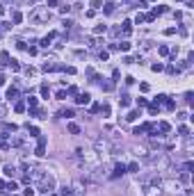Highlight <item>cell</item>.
I'll return each instance as SVG.
<instances>
[{
	"label": "cell",
	"mask_w": 194,
	"mask_h": 196,
	"mask_svg": "<svg viewBox=\"0 0 194 196\" xmlns=\"http://www.w3.org/2000/svg\"><path fill=\"white\" fill-rule=\"evenodd\" d=\"M28 132H30V137H39V128H34L30 123H28Z\"/></svg>",
	"instance_id": "19"
},
{
	"label": "cell",
	"mask_w": 194,
	"mask_h": 196,
	"mask_svg": "<svg viewBox=\"0 0 194 196\" xmlns=\"http://www.w3.org/2000/svg\"><path fill=\"white\" fill-rule=\"evenodd\" d=\"M34 73H37V71H34V68H32V66H28V68H25V75H28V78H32V75H34Z\"/></svg>",
	"instance_id": "31"
},
{
	"label": "cell",
	"mask_w": 194,
	"mask_h": 196,
	"mask_svg": "<svg viewBox=\"0 0 194 196\" xmlns=\"http://www.w3.org/2000/svg\"><path fill=\"white\" fill-rule=\"evenodd\" d=\"M14 173H16V169H14V166H9V164H7V166H5V176H14Z\"/></svg>",
	"instance_id": "24"
},
{
	"label": "cell",
	"mask_w": 194,
	"mask_h": 196,
	"mask_svg": "<svg viewBox=\"0 0 194 196\" xmlns=\"http://www.w3.org/2000/svg\"><path fill=\"white\" fill-rule=\"evenodd\" d=\"M183 196H192V192H190V189H187V192H185V194H183Z\"/></svg>",
	"instance_id": "44"
},
{
	"label": "cell",
	"mask_w": 194,
	"mask_h": 196,
	"mask_svg": "<svg viewBox=\"0 0 194 196\" xmlns=\"http://www.w3.org/2000/svg\"><path fill=\"white\" fill-rule=\"evenodd\" d=\"M28 105H30V109H37V105H39V100H37L34 96H30V98H28Z\"/></svg>",
	"instance_id": "16"
},
{
	"label": "cell",
	"mask_w": 194,
	"mask_h": 196,
	"mask_svg": "<svg viewBox=\"0 0 194 196\" xmlns=\"http://www.w3.org/2000/svg\"><path fill=\"white\" fill-rule=\"evenodd\" d=\"M164 105H167V109H176V103H174V100H169V98L164 100Z\"/></svg>",
	"instance_id": "28"
},
{
	"label": "cell",
	"mask_w": 194,
	"mask_h": 196,
	"mask_svg": "<svg viewBox=\"0 0 194 196\" xmlns=\"http://www.w3.org/2000/svg\"><path fill=\"white\" fill-rule=\"evenodd\" d=\"M192 169H194V162H192V160H187V162L183 164V173H190Z\"/></svg>",
	"instance_id": "13"
},
{
	"label": "cell",
	"mask_w": 194,
	"mask_h": 196,
	"mask_svg": "<svg viewBox=\"0 0 194 196\" xmlns=\"http://www.w3.org/2000/svg\"><path fill=\"white\" fill-rule=\"evenodd\" d=\"M158 130H160L162 134H164V132H169V130H171V126H169V123H164V121H162L160 126H158Z\"/></svg>",
	"instance_id": "17"
},
{
	"label": "cell",
	"mask_w": 194,
	"mask_h": 196,
	"mask_svg": "<svg viewBox=\"0 0 194 196\" xmlns=\"http://www.w3.org/2000/svg\"><path fill=\"white\" fill-rule=\"evenodd\" d=\"M105 30H107L105 25H96V30H94V32H96V34H103V32H105Z\"/></svg>",
	"instance_id": "32"
},
{
	"label": "cell",
	"mask_w": 194,
	"mask_h": 196,
	"mask_svg": "<svg viewBox=\"0 0 194 196\" xmlns=\"http://www.w3.org/2000/svg\"><path fill=\"white\" fill-rule=\"evenodd\" d=\"M164 100H167V96H164V94H160V96L155 98V103H164Z\"/></svg>",
	"instance_id": "40"
},
{
	"label": "cell",
	"mask_w": 194,
	"mask_h": 196,
	"mask_svg": "<svg viewBox=\"0 0 194 196\" xmlns=\"http://www.w3.org/2000/svg\"><path fill=\"white\" fill-rule=\"evenodd\" d=\"M23 196H34V189H32V187H28V189H25V194H23Z\"/></svg>",
	"instance_id": "41"
},
{
	"label": "cell",
	"mask_w": 194,
	"mask_h": 196,
	"mask_svg": "<svg viewBox=\"0 0 194 196\" xmlns=\"http://www.w3.org/2000/svg\"><path fill=\"white\" fill-rule=\"evenodd\" d=\"M178 132H180L183 137H190V128H187V126H180V128H178Z\"/></svg>",
	"instance_id": "23"
},
{
	"label": "cell",
	"mask_w": 194,
	"mask_h": 196,
	"mask_svg": "<svg viewBox=\"0 0 194 196\" xmlns=\"http://www.w3.org/2000/svg\"><path fill=\"white\" fill-rule=\"evenodd\" d=\"M119 105H121V107H128V105H130V96H126V94H123V96L119 98Z\"/></svg>",
	"instance_id": "14"
},
{
	"label": "cell",
	"mask_w": 194,
	"mask_h": 196,
	"mask_svg": "<svg viewBox=\"0 0 194 196\" xmlns=\"http://www.w3.org/2000/svg\"><path fill=\"white\" fill-rule=\"evenodd\" d=\"M132 155H137V157H146L149 153H146L144 146H135V148H132Z\"/></svg>",
	"instance_id": "9"
},
{
	"label": "cell",
	"mask_w": 194,
	"mask_h": 196,
	"mask_svg": "<svg viewBox=\"0 0 194 196\" xmlns=\"http://www.w3.org/2000/svg\"><path fill=\"white\" fill-rule=\"evenodd\" d=\"M48 94H50V91H48V87L43 84V87H41V96H43V98H48Z\"/></svg>",
	"instance_id": "35"
},
{
	"label": "cell",
	"mask_w": 194,
	"mask_h": 196,
	"mask_svg": "<svg viewBox=\"0 0 194 196\" xmlns=\"http://www.w3.org/2000/svg\"><path fill=\"white\" fill-rule=\"evenodd\" d=\"M53 39H55V32H50V34H46L41 41H39V46H43V48H48L50 43H53Z\"/></svg>",
	"instance_id": "6"
},
{
	"label": "cell",
	"mask_w": 194,
	"mask_h": 196,
	"mask_svg": "<svg viewBox=\"0 0 194 196\" xmlns=\"http://www.w3.org/2000/svg\"><path fill=\"white\" fill-rule=\"evenodd\" d=\"M30 21H32V23H37V25L48 23V21H50V11H48L46 7H37V9H32V11H30Z\"/></svg>",
	"instance_id": "2"
},
{
	"label": "cell",
	"mask_w": 194,
	"mask_h": 196,
	"mask_svg": "<svg viewBox=\"0 0 194 196\" xmlns=\"http://www.w3.org/2000/svg\"><path fill=\"white\" fill-rule=\"evenodd\" d=\"M62 25H64V30H69V28H73V23H71L69 18H66V21H64V23H62Z\"/></svg>",
	"instance_id": "38"
},
{
	"label": "cell",
	"mask_w": 194,
	"mask_h": 196,
	"mask_svg": "<svg viewBox=\"0 0 194 196\" xmlns=\"http://www.w3.org/2000/svg\"><path fill=\"white\" fill-rule=\"evenodd\" d=\"M112 11H114V5L107 2V5H105V14H112Z\"/></svg>",
	"instance_id": "30"
},
{
	"label": "cell",
	"mask_w": 194,
	"mask_h": 196,
	"mask_svg": "<svg viewBox=\"0 0 194 196\" xmlns=\"http://www.w3.org/2000/svg\"><path fill=\"white\" fill-rule=\"evenodd\" d=\"M2 84H5V75L0 73V87H2Z\"/></svg>",
	"instance_id": "43"
},
{
	"label": "cell",
	"mask_w": 194,
	"mask_h": 196,
	"mask_svg": "<svg viewBox=\"0 0 194 196\" xmlns=\"http://www.w3.org/2000/svg\"><path fill=\"white\" fill-rule=\"evenodd\" d=\"M162 185H164V187H169V192H178V189H180V185H178L176 180H164Z\"/></svg>",
	"instance_id": "7"
},
{
	"label": "cell",
	"mask_w": 194,
	"mask_h": 196,
	"mask_svg": "<svg viewBox=\"0 0 194 196\" xmlns=\"http://www.w3.org/2000/svg\"><path fill=\"white\" fill-rule=\"evenodd\" d=\"M144 132H146V128H144V126H139V128H135V130H132V134H144Z\"/></svg>",
	"instance_id": "29"
},
{
	"label": "cell",
	"mask_w": 194,
	"mask_h": 196,
	"mask_svg": "<svg viewBox=\"0 0 194 196\" xmlns=\"http://www.w3.org/2000/svg\"><path fill=\"white\" fill-rule=\"evenodd\" d=\"M144 194L146 196H162V192L158 185H144Z\"/></svg>",
	"instance_id": "4"
},
{
	"label": "cell",
	"mask_w": 194,
	"mask_h": 196,
	"mask_svg": "<svg viewBox=\"0 0 194 196\" xmlns=\"http://www.w3.org/2000/svg\"><path fill=\"white\" fill-rule=\"evenodd\" d=\"M2 130H5V132H16V126H14V123H5Z\"/></svg>",
	"instance_id": "20"
},
{
	"label": "cell",
	"mask_w": 194,
	"mask_h": 196,
	"mask_svg": "<svg viewBox=\"0 0 194 196\" xmlns=\"http://www.w3.org/2000/svg\"><path fill=\"white\" fill-rule=\"evenodd\" d=\"M62 116H66V119H69V116H73V109H64V112H62Z\"/></svg>",
	"instance_id": "37"
},
{
	"label": "cell",
	"mask_w": 194,
	"mask_h": 196,
	"mask_svg": "<svg viewBox=\"0 0 194 196\" xmlns=\"http://www.w3.org/2000/svg\"><path fill=\"white\" fill-rule=\"evenodd\" d=\"M158 53H160L162 57H167V55H169V48H167V46H160V48H158Z\"/></svg>",
	"instance_id": "25"
},
{
	"label": "cell",
	"mask_w": 194,
	"mask_h": 196,
	"mask_svg": "<svg viewBox=\"0 0 194 196\" xmlns=\"http://www.w3.org/2000/svg\"><path fill=\"white\" fill-rule=\"evenodd\" d=\"M69 132H71V134H78V132H80V126H78V123H69Z\"/></svg>",
	"instance_id": "15"
},
{
	"label": "cell",
	"mask_w": 194,
	"mask_h": 196,
	"mask_svg": "<svg viewBox=\"0 0 194 196\" xmlns=\"http://www.w3.org/2000/svg\"><path fill=\"white\" fill-rule=\"evenodd\" d=\"M37 155H43L46 153V137H41L39 134V144H37V151H34Z\"/></svg>",
	"instance_id": "5"
},
{
	"label": "cell",
	"mask_w": 194,
	"mask_h": 196,
	"mask_svg": "<svg viewBox=\"0 0 194 196\" xmlns=\"http://www.w3.org/2000/svg\"><path fill=\"white\" fill-rule=\"evenodd\" d=\"M126 171H130V173H139V162H130L128 166H126Z\"/></svg>",
	"instance_id": "11"
},
{
	"label": "cell",
	"mask_w": 194,
	"mask_h": 196,
	"mask_svg": "<svg viewBox=\"0 0 194 196\" xmlns=\"http://www.w3.org/2000/svg\"><path fill=\"white\" fill-rule=\"evenodd\" d=\"M5 189H7V192H16V189H18V185H16V182H7V185H5Z\"/></svg>",
	"instance_id": "21"
},
{
	"label": "cell",
	"mask_w": 194,
	"mask_h": 196,
	"mask_svg": "<svg viewBox=\"0 0 194 196\" xmlns=\"http://www.w3.org/2000/svg\"><path fill=\"white\" fill-rule=\"evenodd\" d=\"M151 68H153L155 73H160V71H162V64H153V66H151Z\"/></svg>",
	"instance_id": "39"
},
{
	"label": "cell",
	"mask_w": 194,
	"mask_h": 196,
	"mask_svg": "<svg viewBox=\"0 0 194 196\" xmlns=\"http://www.w3.org/2000/svg\"><path fill=\"white\" fill-rule=\"evenodd\" d=\"M139 116V112H128V116H126V121H135Z\"/></svg>",
	"instance_id": "26"
},
{
	"label": "cell",
	"mask_w": 194,
	"mask_h": 196,
	"mask_svg": "<svg viewBox=\"0 0 194 196\" xmlns=\"http://www.w3.org/2000/svg\"><path fill=\"white\" fill-rule=\"evenodd\" d=\"M137 105H139V107H144V105H149V100H146V98H137Z\"/></svg>",
	"instance_id": "33"
},
{
	"label": "cell",
	"mask_w": 194,
	"mask_h": 196,
	"mask_svg": "<svg viewBox=\"0 0 194 196\" xmlns=\"http://www.w3.org/2000/svg\"><path fill=\"white\" fill-rule=\"evenodd\" d=\"M32 176L37 178V189L39 192H53L55 189V178H53V173H46V171H39V169H34Z\"/></svg>",
	"instance_id": "1"
},
{
	"label": "cell",
	"mask_w": 194,
	"mask_h": 196,
	"mask_svg": "<svg viewBox=\"0 0 194 196\" xmlns=\"http://www.w3.org/2000/svg\"><path fill=\"white\" fill-rule=\"evenodd\" d=\"M16 98H18V89H16V87H9V89H7V100L12 103V100H16Z\"/></svg>",
	"instance_id": "8"
},
{
	"label": "cell",
	"mask_w": 194,
	"mask_h": 196,
	"mask_svg": "<svg viewBox=\"0 0 194 196\" xmlns=\"http://www.w3.org/2000/svg\"><path fill=\"white\" fill-rule=\"evenodd\" d=\"M119 48H121V50H130V43H128V41H123V43H121Z\"/></svg>",
	"instance_id": "36"
},
{
	"label": "cell",
	"mask_w": 194,
	"mask_h": 196,
	"mask_svg": "<svg viewBox=\"0 0 194 196\" xmlns=\"http://www.w3.org/2000/svg\"><path fill=\"white\" fill-rule=\"evenodd\" d=\"M103 5V0H92V7H100Z\"/></svg>",
	"instance_id": "42"
},
{
	"label": "cell",
	"mask_w": 194,
	"mask_h": 196,
	"mask_svg": "<svg viewBox=\"0 0 194 196\" xmlns=\"http://www.w3.org/2000/svg\"><path fill=\"white\" fill-rule=\"evenodd\" d=\"M60 196H73V189H71V187H62Z\"/></svg>",
	"instance_id": "22"
},
{
	"label": "cell",
	"mask_w": 194,
	"mask_h": 196,
	"mask_svg": "<svg viewBox=\"0 0 194 196\" xmlns=\"http://www.w3.org/2000/svg\"><path fill=\"white\" fill-rule=\"evenodd\" d=\"M89 98H92L89 94H80V96L75 98V103H78V105H87V103H89Z\"/></svg>",
	"instance_id": "10"
},
{
	"label": "cell",
	"mask_w": 194,
	"mask_h": 196,
	"mask_svg": "<svg viewBox=\"0 0 194 196\" xmlns=\"http://www.w3.org/2000/svg\"><path fill=\"white\" fill-rule=\"evenodd\" d=\"M123 173H126V164L117 162V164H114V169H112V173H110V178H121Z\"/></svg>",
	"instance_id": "3"
},
{
	"label": "cell",
	"mask_w": 194,
	"mask_h": 196,
	"mask_svg": "<svg viewBox=\"0 0 194 196\" xmlns=\"http://www.w3.org/2000/svg\"><path fill=\"white\" fill-rule=\"evenodd\" d=\"M14 109H16V112H23V109H25V105H23V103H16V105H14Z\"/></svg>",
	"instance_id": "34"
},
{
	"label": "cell",
	"mask_w": 194,
	"mask_h": 196,
	"mask_svg": "<svg viewBox=\"0 0 194 196\" xmlns=\"http://www.w3.org/2000/svg\"><path fill=\"white\" fill-rule=\"evenodd\" d=\"M0 116H2V109H0Z\"/></svg>",
	"instance_id": "45"
},
{
	"label": "cell",
	"mask_w": 194,
	"mask_h": 196,
	"mask_svg": "<svg viewBox=\"0 0 194 196\" xmlns=\"http://www.w3.org/2000/svg\"><path fill=\"white\" fill-rule=\"evenodd\" d=\"M41 68H43V71L48 73V71H55V68H60V66H57V64H53V62H43V66H41Z\"/></svg>",
	"instance_id": "12"
},
{
	"label": "cell",
	"mask_w": 194,
	"mask_h": 196,
	"mask_svg": "<svg viewBox=\"0 0 194 196\" xmlns=\"http://www.w3.org/2000/svg\"><path fill=\"white\" fill-rule=\"evenodd\" d=\"M9 66H12V71H21V64H18L16 59H12V62H9Z\"/></svg>",
	"instance_id": "27"
},
{
	"label": "cell",
	"mask_w": 194,
	"mask_h": 196,
	"mask_svg": "<svg viewBox=\"0 0 194 196\" xmlns=\"http://www.w3.org/2000/svg\"><path fill=\"white\" fill-rule=\"evenodd\" d=\"M12 21H14V23H21V21H23V14H21V11H14V14H12Z\"/></svg>",
	"instance_id": "18"
}]
</instances>
